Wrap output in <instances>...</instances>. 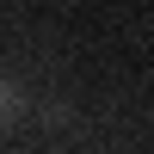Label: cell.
<instances>
[{"instance_id":"6da1fadb","label":"cell","mask_w":154,"mask_h":154,"mask_svg":"<svg viewBox=\"0 0 154 154\" xmlns=\"http://www.w3.org/2000/svg\"><path fill=\"white\" fill-rule=\"evenodd\" d=\"M19 111H25V93H19L12 80H0V123H12Z\"/></svg>"}]
</instances>
